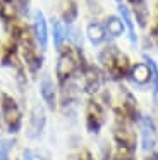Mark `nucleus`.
Instances as JSON below:
<instances>
[{
	"label": "nucleus",
	"mask_w": 158,
	"mask_h": 160,
	"mask_svg": "<svg viewBox=\"0 0 158 160\" xmlns=\"http://www.w3.org/2000/svg\"><path fill=\"white\" fill-rule=\"evenodd\" d=\"M14 141L12 139L2 138L0 139V160H10V152H12Z\"/></svg>",
	"instance_id": "obj_21"
},
{
	"label": "nucleus",
	"mask_w": 158,
	"mask_h": 160,
	"mask_svg": "<svg viewBox=\"0 0 158 160\" xmlns=\"http://www.w3.org/2000/svg\"><path fill=\"white\" fill-rule=\"evenodd\" d=\"M144 160H158V152L155 150V152H151V153H146V155H144Z\"/></svg>",
	"instance_id": "obj_26"
},
{
	"label": "nucleus",
	"mask_w": 158,
	"mask_h": 160,
	"mask_svg": "<svg viewBox=\"0 0 158 160\" xmlns=\"http://www.w3.org/2000/svg\"><path fill=\"white\" fill-rule=\"evenodd\" d=\"M0 117L9 134H17L22 129V108L19 102L7 91L0 93Z\"/></svg>",
	"instance_id": "obj_4"
},
{
	"label": "nucleus",
	"mask_w": 158,
	"mask_h": 160,
	"mask_svg": "<svg viewBox=\"0 0 158 160\" xmlns=\"http://www.w3.org/2000/svg\"><path fill=\"white\" fill-rule=\"evenodd\" d=\"M115 2H119V4H122V0H115Z\"/></svg>",
	"instance_id": "obj_29"
},
{
	"label": "nucleus",
	"mask_w": 158,
	"mask_h": 160,
	"mask_svg": "<svg viewBox=\"0 0 158 160\" xmlns=\"http://www.w3.org/2000/svg\"><path fill=\"white\" fill-rule=\"evenodd\" d=\"M106 122V110L96 97H91L84 107V126L89 134H98Z\"/></svg>",
	"instance_id": "obj_5"
},
{
	"label": "nucleus",
	"mask_w": 158,
	"mask_h": 160,
	"mask_svg": "<svg viewBox=\"0 0 158 160\" xmlns=\"http://www.w3.org/2000/svg\"><path fill=\"white\" fill-rule=\"evenodd\" d=\"M103 26H105V31L108 35V38H120L126 33V28H124V22L120 19V16H106L105 21H103Z\"/></svg>",
	"instance_id": "obj_18"
},
{
	"label": "nucleus",
	"mask_w": 158,
	"mask_h": 160,
	"mask_svg": "<svg viewBox=\"0 0 158 160\" xmlns=\"http://www.w3.org/2000/svg\"><path fill=\"white\" fill-rule=\"evenodd\" d=\"M79 95H81V86L76 83V79L60 86V110L65 115L76 114V108L79 105Z\"/></svg>",
	"instance_id": "obj_9"
},
{
	"label": "nucleus",
	"mask_w": 158,
	"mask_h": 160,
	"mask_svg": "<svg viewBox=\"0 0 158 160\" xmlns=\"http://www.w3.org/2000/svg\"><path fill=\"white\" fill-rule=\"evenodd\" d=\"M0 121H2V117H0Z\"/></svg>",
	"instance_id": "obj_30"
},
{
	"label": "nucleus",
	"mask_w": 158,
	"mask_h": 160,
	"mask_svg": "<svg viewBox=\"0 0 158 160\" xmlns=\"http://www.w3.org/2000/svg\"><path fill=\"white\" fill-rule=\"evenodd\" d=\"M81 90L89 98L96 97L103 88V71L93 64H86L81 71Z\"/></svg>",
	"instance_id": "obj_7"
},
{
	"label": "nucleus",
	"mask_w": 158,
	"mask_h": 160,
	"mask_svg": "<svg viewBox=\"0 0 158 160\" xmlns=\"http://www.w3.org/2000/svg\"><path fill=\"white\" fill-rule=\"evenodd\" d=\"M21 160H36L34 158V153L31 150H22V155H21Z\"/></svg>",
	"instance_id": "obj_25"
},
{
	"label": "nucleus",
	"mask_w": 158,
	"mask_h": 160,
	"mask_svg": "<svg viewBox=\"0 0 158 160\" xmlns=\"http://www.w3.org/2000/svg\"><path fill=\"white\" fill-rule=\"evenodd\" d=\"M79 16V9H77V4H76V0H69L67 4H65L64 11H62V18L60 21L64 22L65 26H72L76 22Z\"/></svg>",
	"instance_id": "obj_19"
},
{
	"label": "nucleus",
	"mask_w": 158,
	"mask_h": 160,
	"mask_svg": "<svg viewBox=\"0 0 158 160\" xmlns=\"http://www.w3.org/2000/svg\"><path fill=\"white\" fill-rule=\"evenodd\" d=\"M98 60H100V67H101L103 74L108 76L112 81L127 79L131 66H132L127 53H124L117 45H106L98 53Z\"/></svg>",
	"instance_id": "obj_2"
},
{
	"label": "nucleus",
	"mask_w": 158,
	"mask_h": 160,
	"mask_svg": "<svg viewBox=\"0 0 158 160\" xmlns=\"http://www.w3.org/2000/svg\"><path fill=\"white\" fill-rule=\"evenodd\" d=\"M129 9L132 14L134 21L139 28H148L150 22V7H148L146 0H129Z\"/></svg>",
	"instance_id": "obj_13"
},
{
	"label": "nucleus",
	"mask_w": 158,
	"mask_h": 160,
	"mask_svg": "<svg viewBox=\"0 0 158 160\" xmlns=\"http://www.w3.org/2000/svg\"><path fill=\"white\" fill-rule=\"evenodd\" d=\"M86 38H88V42L95 47L103 45V43L108 40V35H106V31H105L103 22L89 21L88 24H86Z\"/></svg>",
	"instance_id": "obj_14"
},
{
	"label": "nucleus",
	"mask_w": 158,
	"mask_h": 160,
	"mask_svg": "<svg viewBox=\"0 0 158 160\" xmlns=\"http://www.w3.org/2000/svg\"><path fill=\"white\" fill-rule=\"evenodd\" d=\"M137 128H139V145L143 153L146 155V153L155 152L158 143V129L153 117L148 114H143L137 121Z\"/></svg>",
	"instance_id": "obj_6"
},
{
	"label": "nucleus",
	"mask_w": 158,
	"mask_h": 160,
	"mask_svg": "<svg viewBox=\"0 0 158 160\" xmlns=\"http://www.w3.org/2000/svg\"><path fill=\"white\" fill-rule=\"evenodd\" d=\"M19 11H17L16 0H0V21L3 22L5 29L17 22Z\"/></svg>",
	"instance_id": "obj_15"
},
{
	"label": "nucleus",
	"mask_w": 158,
	"mask_h": 160,
	"mask_svg": "<svg viewBox=\"0 0 158 160\" xmlns=\"http://www.w3.org/2000/svg\"><path fill=\"white\" fill-rule=\"evenodd\" d=\"M31 33H33L34 40H36L38 47L41 50H47L48 47V36H50V31H48V22L47 18L41 11H34L33 14V26H31Z\"/></svg>",
	"instance_id": "obj_11"
},
{
	"label": "nucleus",
	"mask_w": 158,
	"mask_h": 160,
	"mask_svg": "<svg viewBox=\"0 0 158 160\" xmlns=\"http://www.w3.org/2000/svg\"><path fill=\"white\" fill-rule=\"evenodd\" d=\"M52 38H53L55 50L60 52L67 43V26L60 21V19H53L52 21Z\"/></svg>",
	"instance_id": "obj_17"
},
{
	"label": "nucleus",
	"mask_w": 158,
	"mask_h": 160,
	"mask_svg": "<svg viewBox=\"0 0 158 160\" xmlns=\"http://www.w3.org/2000/svg\"><path fill=\"white\" fill-rule=\"evenodd\" d=\"M119 16L124 22V28H126L127 38H129L131 45H137V33H136V21H134L132 14H131V9L124 4H119Z\"/></svg>",
	"instance_id": "obj_16"
},
{
	"label": "nucleus",
	"mask_w": 158,
	"mask_h": 160,
	"mask_svg": "<svg viewBox=\"0 0 158 160\" xmlns=\"http://www.w3.org/2000/svg\"><path fill=\"white\" fill-rule=\"evenodd\" d=\"M134 122L127 115H124L120 110L113 108V128H112V136L115 148H124L136 152L137 148V134L134 129Z\"/></svg>",
	"instance_id": "obj_3"
},
{
	"label": "nucleus",
	"mask_w": 158,
	"mask_h": 160,
	"mask_svg": "<svg viewBox=\"0 0 158 160\" xmlns=\"http://www.w3.org/2000/svg\"><path fill=\"white\" fill-rule=\"evenodd\" d=\"M100 160H112V153H110V148H105L101 153V158Z\"/></svg>",
	"instance_id": "obj_27"
},
{
	"label": "nucleus",
	"mask_w": 158,
	"mask_h": 160,
	"mask_svg": "<svg viewBox=\"0 0 158 160\" xmlns=\"http://www.w3.org/2000/svg\"><path fill=\"white\" fill-rule=\"evenodd\" d=\"M69 160H95V157H93V153L88 148H81L76 153H72Z\"/></svg>",
	"instance_id": "obj_23"
},
{
	"label": "nucleus",
	"mask_w": 158,
	"mask_h": 160,
	"mask_svg": "<svg viewBox=\"0 0 158 160\" xmlns=\"http://www.w3.org/2000/svg\"><path fill=\"white\" fill-rule=\"evenodd\" d=\"M155 33H158V24H156V28H155Z\"/></svg>",
	"instance_id": "obj_28"
},
{
	"label": "nucleus",
	"mask_w": 158,
	"mask_h": 160,
	"mask_svg": "<svg viewBox=\"0 0 158 160\" xmlns=\"http://www.w3.org/2000/svg\"><path fill=\"white\" fill-rule=\"evenodd\" d=\"M112 160H137V158H136V152L124 150V148H115V152L112 153Z\"/></svg>",
	"instance_id": "obj_22"
},
{
	"label": "nucleus",
	"mask_w": 158,
	"mask_h": 160,
	"mask_svg": "<svg viewBox=\"0 0 158 160\" xmlns=\"http://www.w3.org/2000/svg\"><path fill=\"white\" fill-rule=\"evenodd\" d=\"M127 79L137 88H148L151 86V69L146 62H136L131 66V71H129V76Z\"/></svg>",
	"instance_id": "obj_12"
},
{
	"label": "nucleus",
	"mask_w": 158,
	"mask_h": 160,
	"mask_svg": "<svg viewBox=\"0 0 158 160\" xmlns=\"http://www.w3.org/2000/svg\"><path fill=\"white\" fill-rule=\"evenodd\" d=\"M84 55H82L81 47H74V45H65L64 48L58 52L57 57V64H55V78H57L58 86L74 81L76 78L81 74L82 67L86 66Z\"/></svg>",
	"instance_id": "obj_1"
},
{
	"label": "nucleus",
	"mask_w": 158,
	"mask_h": 160,
	"mask_svg": "<svg viewBox=\"0 0 158 160\" xmlns=\"http://www.w3.org/2000/svg\"><path fill=\"white\" fill-rule=\"evenodd\" d=\"M47 128V112L45 107L40 103H34L27 115V126H26V136L29 139H40Z\"/></svg>",
	"instance_id": "obj_8"
},
{
	"label": "nucleus",
	"mask_w": 158,
	"mask_h": 160,
	"mask_svg": "<svg viewBox=\"0 0 158 160\" xmlns=\"http://www.w3.org/2000/svg\"><path fill=\"white\" fill-rule=\"evenodd\" d=\"M143 60L151 69V90H153V95H155V98H156L158 97V64H156V60H155L153 57H150L148 53L143 55Z\"/></svg>",
	"instance_id": "obj_20"
},
{
	"label": "nucleus",
	"mask_w": 158,
	"mask_h": 160,
	"mask_svg": "<svg viewBox=\"0 0 158 160\" xmlns=\"http://www.w3.org/2000/svg\"><path fill=\"white\" fill-rule=\"evenodd\" d=\"M40 97L48 110H55L58 107V88L48 74L40 79Z\"/></svg>",
	"instance_id": "obj_10"
},
{
	"label": "nucleus",
	"mask_w": 158,
	"mask_h": 160,
	"mask_svg": "<svg viewBox=\"0 0 158 160\" xmlns=\"http://www.w3.org/2000/svg\"><path fill=\"white\" fill-rule=\"evenodd\" d=\"M17 11H19V16L26 18L29 16V7H31V0H16Z\"/></svg>",
	"instance_id": "obj_24"
}]
</instances>
